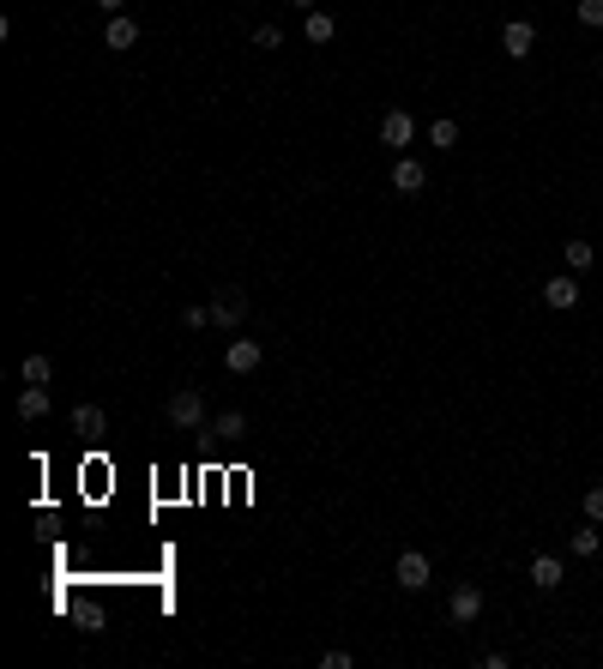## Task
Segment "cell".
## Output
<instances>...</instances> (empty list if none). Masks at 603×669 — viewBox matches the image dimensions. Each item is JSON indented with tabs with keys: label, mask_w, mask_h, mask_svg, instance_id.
<instances>
[{
	"label": "cell",
	"mask_w": 603,
	"mask_h": 669,
	"mask_svg": "<svg viewBox=\"0 0 603 669\" xmlns=\"http://www.w3.org/2000/svg\"><path fill=\"white\" fill-rule=\"evenodd\" d=\"M163 416H169V423H176L181 434H187V428H205V423H212V416H205V398L194 392V386H181V392H169V405H163Z\"/></svg>",
	"instance_id": "cell-1"
},
{
	"label": "cell",
	"mask_w": 603,
	"mask_h": 669,
	"mask_svg": "<svg viewBox=\"0 0 603 669\" xmlns=\"http://www.w3.org/2000/svg\"><path fill=\"white\" fill-rule=\"evenodd\" d=\"M392 579H399V591H428L435 567H428V555H422V549H404L399 567H392Z\"/></svg>",
	"instance_id": "cell-2"
},
{
	"label": "cell",
	"mask_w": 603,
	"mask_h": 669,
	"mask_svg": "<svg viewBox=\"0 0 603 669\" xmlns=\"http://www.w3.org/2000/svg\"><path fill=\"white\" fill-rule=\"evenodd\" d=\"M212 320H218L223 332H236V326L248 320V296H241V290H218V296H212Z\"/></svg>",
	"instance_id": "cell-3"
},
{
	"label": "cell",
	"mask_w": 603,
	"mask_h": 669,
	"mask_svg": "<svg viewBox=\"0 0 603 669\" xmlns=\"http://www.w3.org/2000/svg\"><path fill=\"white\" fill-rule=\"evenodd\" d=\"M260 362H266V350L254 344V338H230V350H223V368H230V374H254Z\"/></svg>",
	"instance_id": "cell-4"
},
{
	"label": "cell",
	"mask_w": 603,
	"mask_h": 669,
	"mask_svg": "<svg viewBox=\"0 0 603 669\" xmlns=\"http://www.w3.org/2000/svg\"><path fill=\"white\" fill-rule=\"evenodd\" d=\"M446 615H453L459 628H471V621L482 615V591H477V585H453V597H446Z\"/></svg>",
	"instance_id": "cell-5"
},
{
	"label": "cell",
	"mask_w": 603,
	"mask_h": 669,
	"mask_svg": "<svg viewBox=\"0 0 603 669\" xmlns=\"http://www.w3.org/2000/svg\"><path fill=\"white\" fill-rule=\"evenodd\" d=\"M417 139V121L404 115V109H386L381 115V145H392V151H404V145Z\"/></svg>",
	"instance_id": "cell-6"
},
{
	"label": "cell",
	"mask_w": 603,
	"mask_h": 669,
	"mask_svg": "<svg viewBox=\"0 0 603 669\" xmlns=\"http://www.w3.org/2000/svg\"><path fill=\"white\" fill-rule=\"evenodd\" d=\"M525 579L537 591H555L567 579V567H562V555H531V567H525Z\"/></svg>",
	"instance_id": "cell-7"
},
{
	"label": "cell",
	"mask_w": 603,
	"mask_h": 669,
	"mask_svg": "<svg viewBox=\"0 0 603 669\" xmlns=\"http://www.w3.org/2000/svg\"><path fill=\"white\" fill-rule=\"evenodd\" d=\"M543 302L555 308V314H567V308H580V278H573V272H562V278H549V284H543Z\"/></svg>",
	"instance_id": "cell-8"
},
{
	"label": "cell",
	"mask_w": 603,
	"mask_h": 669,
	"mask_svg": "<svg viewBox=\"0 0 603 669\" xmlns=\"http://www.w3.org/2000/svg\"><path fill=\"white\" fill-rule=\"evenodd\" d=\"M501 49L513 55V61H525V55L537 49V31H531V19H513V24H501Z\"/></svg>",
	"instance_id": "cell-9"
},
{
	"label": "cell",
	"mask_w": 603,
	"mask_h": 669,
	"mask_svg": "<svg viewBox=\"0 0 603 669\" xmlns=\"http://www.w3.org/2000/svg\"><path fill=\"white\" fill-rule=\"evenodd\" d=\"M392 187H399V193H422V187H428V169H422L417 157H399L392 163Z\"/></svg>",
	"instance_id": "cell-10"
},
{
	"label": "cell",
	"mask_w": 603,
	"mask_h": 669,
	"mask_svg": "<svg viewBox=\"0 0 603 669\" xmlns=\"http://www.w3.org/2000/svg\"><path fill=\"white\" fill-rule=\"evenodd\" d=\"M19 416H24V423H42V416H49V386H24V392H19Z\"/></svg>",
	"instance_id": "cell-11"
},
{
	"label": "cell",
	"mask_w": 603,
	"mask_h": 669,
	"mask_svg": "<svg viewBox=\"0 0 603 669\" xmlns=\"http://www.w3.org/2000/svg\"><path fill=\"white\" fill-rule=\"evenodd\" d=\"M103 42H109V49H133V42H140V24L127 19V13H115L109 31H103Z\"/></svg>",
	"instance_id": "cell-12"
},
{
	"label": "cell",
	"mask_w": 603,
	"mask_h": 669,
	"mask_svg": "<svg viewBox=\"0 0 603 669\" xmlns=\"http://www.w3.org/2000/svg\"><path fill=\"white\" fill-rule=\"evenodd\" d=\"M73 428H79L85 441H97L103 428H109V416H103V405H79V410H73Z\"/></svg>",
	"instance_id": "cell-13"
},
{
	"label": "cell",
	"mask_w": 603,
	"mask_h": 669,
	"mask_svg": "<svg viewBox=\"0 0 603 669\" xmlns=\"http://www.w3.org/2000/svg\"><path fill=\"white\" fill-rule=\"evenodd\" d=\"M19 374H24V386H49V374H55V362H49L42 350H31V356H24V362H19Z\"/></svg>",
	"instance_id": "cell-14"
},
{
	"label": "cell",
	"mask_w": 603,
	"mask_h": 669,
	"mask_svg": "<svg viewBox=\"0 0 603 669\" xmlns=\"http://www.w3.org/2000/svg\"><path fill=\"white\" fill-rule=\"evenodd\" d=\"M302 31H308V42H332V37H338V19H332V13H320V6H314V13H308V24H302Z\"/></svg>",
	"instance_id": "cell-15"
},
{
	"label": "cell",
	"mask_w": 603,
	"mask_h": 669,
	"mask_svg": "<svg viewBox=\"0 0 603 669\" xmlns=\"http://www.w3.org/2000/svg\"><path fill=\"white\" fill-rule=\"evenodd\" d=\"M212 434H218V441H236V434H248V416H241V410H223V416H212Z\"/></svg>",
	"instance_id": "cell-16"
},
{
	"label": "cell",
	"mask_w": 603,
	"mask_h": 669,
	"mask_svg": "<svg viewBox=\"0 0 603 669\" xmlns=\"http://www.w3.org/2000/svg\"><path fill=\"white\" fill-rule=\"evenodd\" d=\"M567 549H573L580 561H591V555L603 549V531H573V537H567Z\"/></svg>",
	"instance_id": "cell-17"
},
{
	"label": "cell",
	"mask_w": 603,
	"mask_h": 669,
	"mask_svg": "<svg viewBox=\"0 0 603 669\" xmlns=\"http://www.w3.org/2000/svg\"><path fill=\"white\" fill-rule=\"evenodd\" d=\"M428 145H435V151H453V145H459V121H446V115H441V121L428 127Z\"/></svg>",
	"instance_id": "cell-18"
},
{
	"label": "cell",
	"mask_w": 603,
	"mask_h": 669,
	"mask_svg": "<svg viewBox=\"0 0 603 669\" xmlns=\"http://www.w3.org/2000/svg\"><path fill=\"white\" fill-rule=\"evenodd\" d=\"M181 326H187V332L212 326V302H187V308H181Z\"/></svg>",
	"instance_id": "cell-19"
},
{
	"label": "cell",
	"mask_w": 603,
	"mask_h": 669,
	"mask_svg": "<svg viewBox=\"0 0 603 669\" xmlns=\"http://www.w3.org/2000/svg\"><path fill=\"white\" fill-rule=\"evenodd\" d=\"M591 260H598V254H591V242H567V272H585Z\"/></svg>",
	"instance_id": "cell-20"
},
{
	"label": "cell",
	"mask_w": 603,
	"mask_h": 669,
	"mask_svg": "<svg viewBox=\"0 0 603 669\" xmlns=\"http://www.w3.org/2000/svg\"><path fill=\"white\" fill-rule=\"evenodd\" d=\"M585 519H591V525H603V483L585 488Z\"/></svg>",
	"instance_id": "cell-21"
},
{
	"label": "cell",
	"mask_w": 603,
	"mask_h": 669,
	"mask_svg": "<svg viewBox=\"0 0 603 669\" xmlns=\"http://www.w3.org/2000/svg\"><path fill=\"white\" fill-rule=\"evenodd\" d=\"M573 13H580V24H591V31H603V0H580Z\"/></svg>",
	"instance_id": "cell-22"
},
{
	"label": "cell",
	"mask_w": 603,
	"mask_h": 669,
	"mask_svg": "<svg viewBox=\"0 0 603 669\" xmlns=\"http://www.w3.org/2000/svg\"><path fill=\"white\" fill-rule=\"evenodd\" d=\"M254 49H284V31L278 24H260V31H254Z\"/></svg>",
	"instance_id": "cell-23"
},
{
	"label": "cell",
	"mask_w": 603,
	"mask_h": 669,
	"mask_svg": "<svg viewBox=\"0 0 603 669\" xmlns=\"http://www.w3.org/2000/svg\"><path fill=\"white\" fill-rule=\"evenodd\" d=\"M350 664H356L350 651H326V657H320V669H350Z\"/></svg>",
	"instance_id": "cell-24"
},
{
	"label": "cell",
	"mask_w": 603,
	"mask_h": 669,
	"mask_svg": "<svg viewBox=\"0 0 603 669\" xmlns=\"http://www.w3.org/2000/svg\"><path fill=\"white\" fill-rule=\"evenodd\" d=\"M103 13H109V19H115V13H127V0H97Z\"/></svg>",
	"instance_id": "cell-25"
},
{
	"label": "cell",
	"mask_w": 603,
	"mask_h": 669,
	"mask_svg": "<svg viewBox=\"0 0 603 669\" xmlns=\"http://www.w3.org/2000/svg\"><path fill=\"white\" fill-rule=\"evenodd\" d=\"M290 6H302V13H314V6H320V0H290Z\"/></svg>",
	"instance_id": "cell-26"
}]
</instances>
